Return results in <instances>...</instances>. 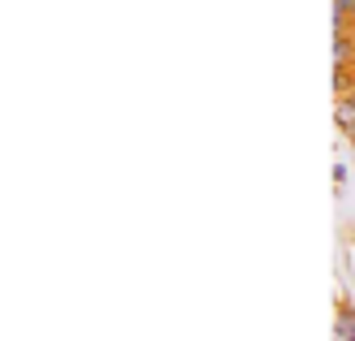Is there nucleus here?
I'll list each match as a JSON object with an SVG mask.
<instances>
[{"label":"nucleus","instance_id":"1","mask_svg":"<svg viewBox=\"0 0 355 341\" xmlns=\"http://www.w3.org/2000/svg\"><path fill=\"white\" fill-rule=\"evenodd\" d=\"M334 341H355V307L343 302L338 315H334Z\"/></svg>","mask_w":355,"mask_h":341},{"label":"nucleus","instance_id":"2","mask_svg":"<svg viewBox=\"0 0 355 341\" xmlns=\"http://www.w3.org/2000/svg\"><path fill=\"white\" fill-rule=\"evenodd\" d=\"M334 125H338V130H351L355 125V91L338 95V104H334Z\"/></svg>","mask_w":355,"mask_h":341},{"label":"nucleus","instance_id":"3","mask_svg":"<svg viewBox=\"0 0 355 341\" xmlns=\"http://www.w3.org/2000/svg\"><path fill=\"white\" fill-rule=\"evenodd\" d=\"M355 26V0H334V30Z\"/></svg>","mask_w":355,"mask_h":341},{"label":"nucleus","instance_id":"4","mask_svg":"<svg viewBox=\"0 0 355 341\" xmlns=\"http://www.w3.org/2000/svg\"><path fill=\"white\" fill-rule=\"evenodd\" d=\"M347 134V142H351V147H355V125H351V130H343Z\"/></svg>","mask_w":355,"mask_h":341}]
</instances>
